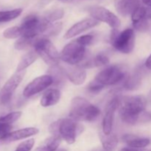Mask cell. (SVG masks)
<instances>
[{
    "mask_svg": "<svg viewBox=\"0 0 151 151\" xmlns=\"http://www.w3.org/2000/svg\"><path fill=\"white\" fill-rule=\"evenodd\" d=\"M24 71L16 72L10 77L0 91V105H7L11 100L13 94L23 80Z\"/></svg>",
    "mask_w": 151,
    "mask_h": 151,
    "instance_id": "ba28073f",
    "label": "cell"
},
{
    "mask_svg": "<svg viewBox=\"0 0 151 151\" xmlns=\"http://www.w3.org/2000/svg\"><path fill=\"white\" fill-rule=\"evenodd\" d=\"M89 13L93 19L98 22H103L109 24L113 29H117L120 27L121 21L114 13L106 7L94 6L89 9Z\"/></svg>",
    "mask_w": 151,
    "mask_h": 151,
    "instance_id": "9c48e42d",
    "label": "cell"
},
{
    "mask_svg": "<svg viewBox=\"0 0 151 151\" xmlns=\"http://www.w3.org/2000/svg\"><path fill=\"white\" fill-rule=\"evenodd\" d=\"M58 1H62V2H65V3H72V2H75V1H80V0H58Z\"/></svg>",
    "mask_w": 151,
    "mask_h": 151,
    "instance_id": "8d00e7d4",
    "label": "cell"
},
{
    "mask_svg": "<svg viewBox=\"0 0 151 151\" xmlns=\"http://www.w3.org/2000/svg\"><path fill=\"white\" fill-rule=\"evenodd\" d=\"M38 38H29L27 37H20L15 42L14 47L18 50H24L29 47H34V44Z\"/></svg>",
    "mask_w": 151,
    "mask_h": 151,
    "instance_id": "7402d4cb",
    "label": "cell"
},
{
    "mask_svg": "<svg viewBox=\"0 0 151 151\" xmlns=\"http://www.w3.org/2000/svg\"><path fill=\"white\" fill-rule=\"evenodd\" d=\"M141 83V77L139 73L134 74L131 76H128L125 80L124 87L128 90H134L138 88Z\"/></svg>",
    "mask_w": 151,
    "mask_h": 151,
    "instance_id": "603a6c76",
    "label": "cell"
},
{
    "mask_svg": "<svg viewBox=\"0 0 151 151\" xmlns=\"http://www.w3.org/2000/svg\"><path fill=\"white\" fill-rule=\"evenodd\" d=\"M104 88V86H103L102 84H100V83H98L97 81H96L95 80H94V81H92L89 84H88V86H87V90H88V92H90L91 94H98V93H100Z\"/></svg>",
    "mask_w": 151,
    "mask_h": 151,
    "instance_id": "f1b7e54d",
    "label": "cell"
},
{
    "mask_svg": "<svg viewBox=\"0 0 151 151\" xmlns=\"http://www.w3.org/2000/svg\"><path fill=\"white\" fill-rule=\"evenodd\" d=\"M38 57V54L35 50L29 51V52L26 53L19 61L17 68H16V72L24 71L25 69H27L28 66H30L32 63H34Z\"/></svg>",
    "mask_w": 151,
    "mask_h": 151,
    "instance_id": "d6986e66",
    "label": "cell"
},
{
    "mask_svg": "<svg viewBox=\"0 0 151 151\" xmlns=\"http://www.w3.org/2000/svg\"><path fill=\"white\" fill-rule=\"evenodd\" d=\"M61 142V138L57 137H51L47 139L41 146L38 147L35 151H55L58 149Z\"/></svg>",
    "mask_w": 151,
    "mask_h": 151,
    "instance_id": "ffe728a7",
    "label": "cell"
},
{
    "mask_svg": "<svg viewBox=\"0 0 151 151\" xmlns=\"http://www.w3.org/2000/svg\"><path fill=\"white\" fill-rule=\"evenodd\" d=\"M55 151H67V150H66V149H58V150Z\"/></svg>",
    "mask_w": 151,
    "mask_h": 151,
    "instance_id": "74e56055",
    "label": "cell"
},
{
    "mask_svg": "<svg viewBox=\"0 0 151 151\" xmlns=\"http://www.w3.org/2000/svg\"><path fill=\"white\" fill-rule=\"evenodd\" d=\"M53 83V80L50 75H45L35 78L29 83L23 91L25 97H31L45 90Z\"/></svg>",
    "mask_w": 151,
    "mask_h": 151,
    "instance_id": "30bf717a",
    "label": "cell"
},
{
    "mask_svg": "<svg viewBox=\"0 0 151 151\" xmlns=\"http://www.w3.org/2000/svg\"><path fill=\"white\" fill-rule=\"evenodd\" d=\"M122 139L128 147L133 148H145L148 146L150 142L149 139L139 137L132 134H125L122 137Z\"/></svg>",
    "mask_w": 151,
    "mask_h": 151,
    "instance_id": "2e32d148",
    "label": "cell"
},
{
    "mask_svg": "<svg viewBox=\"0 0 151 151\" xmlns=\"http://www.w3.org/2000/svg\"><path fill=\"white\" fill-rule=\"evenodd\" d=\"M145 66L147 69L151 70V54L150 55V56L147 58V60H146L145 63Z\"/></svg>",
    "mask_w": 151,
    "mask_h": 151,
    "instance_id": "e575fe53",
    "label": "cell"
},
{
    "mask_svg": "<svg viewBox=\"0 0 151 151\" xmlns=\"http://www.w3.org/2000/svg\"><path fill=\"white\" fill-rule=\"evenodd\" d=\"M34 49L38 57L50 66H58L60 55L52 43L47 38H39L34 44Z\"/></svg>",
    "mask_w": 151,
    "mask_h": 151,
    "instance_id": "277c9868",
    "label": "cell"
},
{
    "mask_svg": "<svg viewBox=\"0 0 151 151\" xmlns=\"http://www.w3.org/2000/svg\"><path fill=\"white\" fill-rule=\"evenodd\" d=\"M140 6V0H114V7L117 13L124 17L132 15Z\"/></svg>",
    "mask_w": 151,
    "mask_h": 151,
    "instance_id": "9a60e30c",
    "label": "cell"
},
{
    "mask_svg": "<svg viewBox=\"0 0 151 151\" xmlns=\"http://www.w3.org/2000/svg\"><path fill=\"white\" fill-rule=\"evenodd\" d=\"M119 106V98L115 97L111 100L106 106L104 116L103 118L102 129L105 134H110L112 133L115 114Z\"/></svg>",
    "mask_w": 151,
    "mask_h": 151,
    "instance_id": "8fae6325",
    "label": "cell"
},
{
    "mask_svg": "<svg viewBox=\"0 0 151 151\" xmlns=\"http://www.w3.org/2000/svg\"><path fill=\"white\" fill-rule=\"evenodd\" d=\"M119 151H151V149L147 148H133V147H124Z\"/></svg>",
    "mask_w": 151,
    "mask_h": 151,
    "instance_id": "836d02e7",
    "label": "cell"
},
{
    "mask_svg": "<svg viewBox=\"0 0 151 151\" xmlns=\"http://www.w3.org/2000/svg\"><path fill=\"white\" fill-rule=\"evenodd\" d=\"M109 58L103 53H99L91 58V66L92 67L102 66L109 64Z\"/></svg>",
    "mask_w": 151,
    "mask_h": 151,
    "instance_id": "484cf974",
    "label": "cell"
},
{
    "mask_svg": "<svg viewBox=\"0 0 151 151\" xmlns=\"http://www.w3.org/2000/svg\"><path fill=\"white\" fill-rule=\"evenodd\" d=\"M75 40L79 44H82L84 47H87V46L90 45L92 43L93 40H94V36L92 35H91V34H88V35H82V36L78 37Z\"/></svg>",
    "mask_w": 151,
    "mask_h": 151,
    "instance_id": "1f68e13d",
    "label": "cell"
},
{
    "mask_svg": "<svg viewBox=\"0 0 151 151\" xmlns=\"http://www.w3.org/2000/svg\"><path fill=\"white\" fill-rule=\"evenodd\" d=\"M34 144H35V140L33 139H29L20 143L15 151H30L33 147Z\"/></svg>",
    "mask_w": 151,
    "mask_h": 151,
    "instance_id": "f546056e",
    "label": "cell"
},
{
    "mask_svg": "<svg viewBox=\"0 0 151 151\" xmlns=\"http://www.w3.org/2000/svg\"><path fill=\"white\" fill-rule=\"evenodd\" d=\"M133 27L137 30L140 31V32H145L149 28L148 20L145 19V20L139 21V22L133 23Z\"/></svg>",
    "mask_w": 151,
    "mask_h": 151,
    "instance_id": "4dcf8cb0",
    "label": "cell"
},
{
    "mask_svg": "<svg viewBox=\"0 0 151 151\" xmlns=\"http://www.w3.org/2000/svg\"><path fill=\"white\" fill-rule=\"evenodd\" d=\"M22 11H23V10L22 8L0 11V23L8 22L16 19L22 14Z\"/></svg>",
    "mask_w": 151,
    "mask_h": 151,
    "instance_id": "44dd1931",
    "label": "cell"
},
{
    "mask_svg": "<svg viewBox=\"0 0 151 151\" xmlns=\"http://www.w3.org/2000/svg\"><path fill=\"white\" fill-rule=\"evenodd\" d=\"M111 43L117 51L124 54L132 52L135 47V33L131 28L122 32L113 29L111 35Z\"/></svg>",
    "mask_w": 151,
    "mask_h": 151,
    "instance_id": "3957f363",
    "label": "cell"
},
{
    "mask_svg": "<svg viewBox=\"0 0 151 151\" xmlns=\"http://www.w3.org/2000/svg\"><path fill=\"white\" fill-rule=\"evenodd\" d=\"M3 36L7 39H14V38L22 37V30L20 27H12L7 28L3 32Z\"/></svg>",
    "mask_w": 151,
    "mask_h": 151,
    "instance_id": "cb8c5ba5",
    "label": "cell"
},
{
    "mask_svg": "<svg viewBox=\"0 0 151 151\" xmlns=\"http://www.w3.org/2000/svg\"><path fill=\"white\" fill-rule=\"evenodd\" d=\"M58 135L68 144L75 143L77 136L82 131V126L71 117L59 119Z\"/></svg>",
    "mask_w": 151,
    "mask_h": 151,
    "instance_id": "52a82bcc",
    "label": "cell"
},
{
    "mask_svg": "<svg viewBox=\"0 0 151 151\" xmlns=\"http://www.w3.org/2000/svg\"><path fill=\"white\" fill-rule=\"evenodd\" d=\"M100 114V109L85 98L76 97L72 99L69 117L77 122H93L98 118Z\"/></svg>",
    "mask_w": 151,
    "mask_h": 151,
    "instance_id": "7a4b0ae2",
    "label": "cell"
},
{
    "mask_svg": "<svg viewBox=\"0 0 151 151\" xmlns=\"http://www.w3.org/2000/svg\"><path fill=\"white\" fill-rule=\"evenodd\" d=\"M63 14H64V12L62 9H55L52 11L48 12L44 16V18L50 23H53L55 21L61 19L63 16Z\"/></svg>",
    "mask_w": 151,
    "mask_h": 151,
    "instance_id": "d4e9b609",
    "label": "cell"
},
{
    "mask_svg": "<svg viewBox=\"0 0 151 151\" xmlns=\"http://www.w3.org/2000/svg\"><path fill=\"white\" fill-rule=\"evenodd\" d=\"M38 129L36 128H25L17 131L10 132L9 134L0 137V145L7 144V143L13 142L18 140L24 139L29 138V137L36 135L38 133Z\"/></svg>",
    "mask_w": 151,
    "mask_h": 151,
    "instance_id": "4fadbf2b",
    "label": "cell"
},
{
    "mask_svg": "<svg viewBox=\"0 0 151 151\" xmlns=\"http://www.w3.org/2000/svg\"><path fill=\"white\" fill-rule=\"evenodd\" d=\"M86 56V47L79 44L76 40H74L63 47L60 54V58L66 64L79 65Z\"/></svg>",
    "mask_w": 151,
    "mask_h": 151,
    "instance_id": "8992f818",
    "label": "cell"
},
{
    "mask_svg": "<svg viewBox=\"0 0 151 151\" xmlns=\"http://www.w3.org/2000/svg\"><path fill=\"white\" fill-rule=\"evenodd\" d=\"M62 29V24L60 22L58 23L52 24L50 27L48 28L47 31L44 33V36H52V35H56L61 31Z\"/></svg>",
    "mask_w": 151,
    "mask_h": 151,
    "instance_id": "83f0119b",
    "label": "cell"
},
{
    "mask_svg": "<svg viewBox=\"0 0 151 151\" xmlns=\"http://www.w3.org/2000/svg\"><path fill=\"white\" fill-rule=\"evenodd\" d=\"M94 151H106L104 150V149H102V150H94Z\"/></svg>",
    "mask_w": 151,
    "mask_h": 151,
    "instance_id": "f35d334b",
    "label": "cell"
},
{
    "mask_svg": "<svg viewBox=\"0 0 151 151\" xmlns=\"http://www.w3.org/2000/svg\"><path fill=\"white\" fill-rule=\"evenodd\" d=\"M63 69L64 75L71 82L76 86L82 85L86 79V72L85 69L79 65L66 64Z\"/></svg>",
    "mask_w": 151,
    "mask_h": 151,
    "instance_id": "7c38bea8",
    "label": "cell"
},
{
    "mask_svg": "<svg viewBox=\"0 0 151 151\" xmlns=\"http://www.w3.org/2000/svg\"><path fill=\"white\" fill-rule=\"evenodd\" d=\"M99 137L101 141L103 148L106 151H114L118 145V138L114 133L105 134L103 131L99 133Z\"/></svg>",
    "mask_w": 151,
    "mask_h": 151,
    "instance_id": "ac0fdd59",
    "label": "cell"
},
{
    "mask_svg": "<svg viewBox=\"0 0 151 151\" xmlns=\"http://www.w3.org/2000/svg\"><path fill=\"white\" fill-rule=\"evenodd\" d=\"M11 129V125H7V124H4L0 122V137L9 134Z\"/></svg>",
    "mask_w": 151,
    "mask_h": 151,
    "instance_id": "d6a6232c",
    "label": "cell"
},
{
    "mask_svg": "<svg viewBox=\"0 0 151 151\" xmlns=\"http://www.w3.org/2000/svg\"><path fill=\"white\" fill-rule=\"evenodd\" d=\"M21 116H22V112H11V113H9L0 117V122L4 124H7V125H11L12 123L17 121L21 117Z\"/></svg>",
    "mask_w": 151,
    "mask_h": 151,
    "instance_id": "4316f807",
    "label": "cell"
},
{
    "mask_svg": "<svg viewBox=\"0 0 151 151\" xmlns=\"http://www.w3.org/2000/svg\"><path fill=\"white\" fill-rule=\"evenodd\" d=\"M127 72L122 66L112 65L103 69L96 75L95 80L104 86H113L125 81Z\"/></svg>",
    "mask_w": 151,
    "mask_h": 151,
    "instance_id": "5b68a950",
    "label": "cell"
},
{
    "mask_svg": "<svg viewBox=\"0 0 151 151\" xmlns=\"http://www.w3.org/2000/svg\"><path fill=\"white\" fill-rule=\"evenodd\" d=\"M98 24V21L93 19V18L83 19V20L75 24L73 26L71 27L64 35V38L66 39H70V38H74L76 35L83 32L84 31H86L91 28L94 27Z\"/></svg>",
    "mask_w": 151,
    "mask_h": 151,
    "instance_id": "5bb4252c",
    "label": "cell"
},
{
    "mask_svg": "<svg viewBox=\"0 0 151 151\" xmlns=\"http://www.w3.org/2000/svg\"><path fill=\"white\" fill-rule=\"evenodd\" d=\"M147 103L143 96H124L119 98V115L122 122L128 125L148 122L151 115L145 111Z\"/></svg>",
    "mask_w": 151,
    "mask_h": 151,
    "instance_id": "6da1fadb",
    "label": "cell"
},
{
    "mask_svg": "<svg viewBox=\"0 0 151 151\" xmlns=\"http://www.w3.org/2000/svg\"><path fill=\"white\" fill-rule=\"evenodd\" d=\"M60 99V92L58 89L51 88L44 92L41 99V106L43 107H50L57 104Z\"/></svg>",
    "mask_w": 151,
    "mask_h": 151,
    "instance_id": "e0dca14e",
    "label": "cell"
},
{
    "mask_svg": "<svg viewBox=\"0 0 151 151\" xmlns=\"http://www.w3.org/2000/svg\"><path fill=\"white\" fill-rule=\"evenodd\" d=\"M141 1L145 5V7L151 8V0H141Z\"/></svg>",
    "mask_w": 151,
    "mask_h": 151,
    "instance_id": "d590c367",
    "label": "cell"
}]
</instances>
